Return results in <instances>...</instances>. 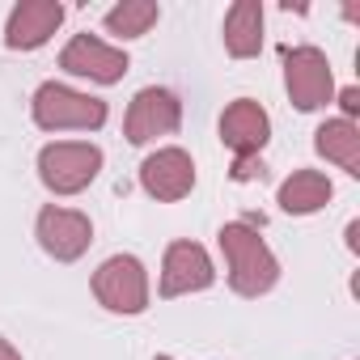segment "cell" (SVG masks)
Here are the masks:
<instances>
[{
    "mask_svg": "<svg viewBox=\"0 0 360 360\" xmlns=\"http://www.w3.org/2000/svg\"><path fill=\"white\" fill-rule=\"evenodd\" d=\"M339 106H343L347 115H360V89H356V85H347V89L339 94Z\"/></svg>",
    "mask_w": 360,
    "mask_h": 360,
    "instance_id": "18",
    "label": "cell"
},
{
    "mask_svg": "<svg viewBox=\"0 0 360 360\" xmlns=\"http://www.w3.org/2000/svg\"><path fill=\"white\" fill-rule=\"evenodd\" d=\"M0 360H22V356H18V347H13L5 335H0Z\"/></svg>",
    "mask_w": 360,
    "mask_h": 360,
    "instance_id": "19",
    "label": "cell"
},
{
    "mask_svg": "<svg viewBox=\"0 0 360 360\" xmlns=\"http://www.w3.org/2000/svg\"><path fill=\"white\" fill-rule=\"evenodd\" d=\"M157 360H174V356H157Z\"/></svg>",
    "mask_w": 360,
    "mask_h": 360,
    "instance_id": "21",
    "label": "cell"
},
{
    "mask_svg": "<svg viewBox=\"0 0 360 360\" xmlns=\"http://www.w3.org/2000/svg\"><path fill=\"white\" fill-rule=\"evenodd\" d=\"M263 174H267L263 157H238L233 161V178H238V183H250V178H263Z\"/></svg>",
    "mask_w": 360,
    "mask_h": 360,
    "instance_id": "17",
    "label": "cell"
},
{
    "mask_svg": "<svg viewBox=\"0 0 360 360\" xmlns=\"http://www.w3.org/2000/svg\"><path fill=\"white\" fill-rule=\"evenodd\" d=\"M94 297L110 309V314H140L148 305V276L144 263L131 255H115L98 267L94 276Z\"/></svg>",
    "mask_w": 360,
    "mask_h": 360,
    "instance_id": "4",
    "label": "cell"
},
{
    "mask_svg": "<svg viewBox=\"0 0 360 360\" xmlns=\"http://www.w3.org/2000/svg\"><path fill=\"white\" fill-rule=\"evenodd\" d=\"M314 144L326 161H335L339 169H347L352 178H360V131L352 119H326L314 131Z\"/></svg>",
    "mask_w": 360,
    "mask_h": 360,
    "instance_id": "14",
    "label": "cell"
},
{
    "mask_svg": "<svg viewBox=\"0 0 360 360\" xmlns=\"http://www.w3.org/2000/svg\"><path fill=\"white\" fill-rule=\"evenodd\" d=\"M225 47L238 60L259 56V47H263V5L259 0H238L225 13Z\"/></svg>",
    "mask_w": 360,
    "mask_h": 360,
    "instance_id": "13",
    "label": "cell"
},
{
    "mask_svg": "<svg viewBox=\"0 0 360 360\" xmlns=\"http://www.w3.org/2000/svg\"><path fill=\"white\" fill-rule=\"evenodd\" d=\"M212 259L195 242H174L161 263V297H187L212 284Z\"/></svg>",
    "mask_w": 360,
    "mask_h": 360,
    "instance_id": "10",
    "label": "cell"
},
{
    "mask_svg": "<svg viewBox=\"0 0 360 360\" xmlns=\"http://www.w3.org/2000/svg\"><path fill=\"white\" fill-rule=\"evenodd\" d=\"M140 187L161 200V204H174V200H183L191 195L195 187V161L183 153V148H157L153 157H144L140 165Z\"/></svg>",
    "mask_w": 360,
    "mask_h": 360,
    "instance_id": "8",
    "label": "cell"
},
{
    "mask_svg": "<svg viewBox=\"0 0 360 360\" xmlns=\"http://www.w3.org/2000/svg\"><path fill=\"white\" fill-rule=\"evenodd\" d=\"M34 123L47 131H94L106 123V102L47 81L34 94Z\"/></svg>",
    "mask_w": 360,
    "mask_h": 360,
    "instance_id": "3",
    "label": "cell"
},
{
    "mask_svg": "<svg viewBox=\"0 0 360 360\" xmlns=\"http://www.w3.org/2000/svg\"><path fill=\"white\" fill-rule=\"evenodd\" d=\"M157 18H161V9L153 0H123V5H115L106 13V30L119 39H140V34H148V26H157Z\"/></svg>",
    "mask_w": 360,
    "mask_h": 360,
    "instance_id": "16",
    "label": "cell"
},
{
    "mask_svg": "<svg viewBox=\"0 0 360 360\" xmlns=\"http://www.w3.org/2000/svg\"><path fill=\"white\" fill-rule=\"evenodd\" d=\"M221 250L229 263V284L242 297H263L280 280V263L267 250V242L250 225H225L221 229Z\"/></svg>",
    "mask_w": 360,
    "mask_h": 360,
    "instance_id": "1",
    "label": "cell"
},
{
    "mask_svg": "<svg viewBox=\"0 0 360 360\" xmlns=\"http://www.w3.org/2000/svg\"><path fill=\"white\" fill-rule=\"evenodd\" d=\"M284 85H288V98L297 102V110H318L330 102V64L318 47H292L284 51Z\"/></svg>",
    "mask_w": 360,
    "mask_h": 360,
    "instance_id": "5",
    "label": "cell"
},
{
    "mask_svg": "<svg viewBox=\"0 0 360 360\" xmlns=\"http://www.w3.org/2000/svg\"><path fill=\"white\" fill-rule=\"evenodd\" d=\"M39 246L51 255V259H60V263H72V259H81L85 250H89V242H94V225H89V217L85 212H72V208H43L39 212Z\"/></svg>",
    "mask_w": 360,
    "mask_h": 360,
    "instance_id": "7",
    "label": "cell"
},
{
    "mask_svg": "<svg viewBox=\"0 0 360 360\" xmlns=\"http://www.w3.org/2000/svg\"><path fill=\"white\" fill-rule=\"evenodd\" d=\"M60 68L72 72V77H89V81H98V85H115V81H123V72H127L131 64H127V56H123L119 47H110V43H102V39H94V34H77V39L64 47Z\"/></svg>",
    "mask_w": 360,
    "mask_h": 360,
    "instance_id": "9",
    "label": "cell"
},
{
    "mask_svg": "<svg viewBox=\"0 0 360 360\" xmlns=\"http://www.w3.org/2000/svg\"><path fill=\"white\" fill-rule=\"evenodd\" d=\"M347 246H352V250H360V221H352V225H347Z\"/></svg>",
    "mask_w": 360,
    "mask_h": 360,
    "instance_id": "20",
    "label": "cell"
},
{
    "mask_svg": "<svg viewBox=\"0 0 360 360\" xmlns=\"http://www.w3.org/2000/svg\"><path fill=\"white\" fill-rule=\"evenodd\" d=\"M102 169V148L98 144H81V140H60L47 144L39 153V178L43 187L56 195H77L85 191Z\"/></svg>",
    "mask_w": 360,
    "mask_h": 360,
    "instance_id": "2",
    "label": "cell"
},
{
    "mask_svg": "<svg viewBox=\"0 0 360 360\" xmlns=\"http://www.w3.org/2000/svg\"><path fill=\"white\" fill-rule=\"evenodd\" d=\"M221 140L238 153V157H259L263 144L271 140V119L259 102L238 98L225 115H221Z\"/></svg>",
    "mask_w": 360,
    "mask_h": 360,
    "instance_id": "12",
    "label": "cell"
},
{
    "mask_svg": "<svg viewBox=\"0 0 360 360\" xmlns=\"http://www.w3.org/2000/svg\"><path fill=\"white\" fill-rule=\"evenodd\" d=\"M178 123H183V106H178V98H174L169 89L148 85V89H140V94L131 98L127 119H123V131H127L131 144H148V140H157V136L178 131Z\"/></svg>",
    "mask_w": 360,
    "mask_h": 360,
    "instance_id": "6",
    "label": "cell"
},
{
    "mask_svg": "<svg viewBox=\"0 0 360 360\" xmlns=\"http://www.w3.org/2000/svg\"><path fill=\"white\" fill-rule=\"evenodd\" d=\"M60 22H64V5H56V0H22V5L9 13L5 43L13 51H34L60 30Z\"/></svg>",
    "mask_w": 360,
    "mask_h": 360,
    "instance_id": "11",
    "label": "cell"
},
{
    "mask_svg": "<svg viewBox=\"0 0 360 360\" xmlns=\"http://www.w3.org/2000/svg\"><path fill=\"white\" fill-rule=\"evenodd\" d=\"M326 200H330V183H326V174H318V169H297L288 183L280 187V208L292 212V217H309Z\"/></svg>",
    "mask_w": 360,
    "mask_h": 360,
    "instance_id": "15",
    "label": "cell"
}]
</instances>
